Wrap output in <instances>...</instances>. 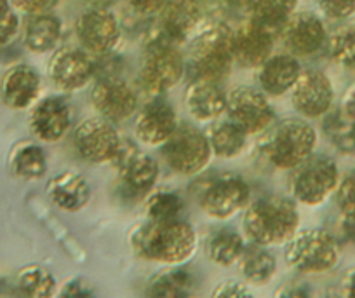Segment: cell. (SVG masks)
<instances>
[{
    "label": "cell",
    "instance_id": "obj_1",
    "mask_svg": "<svg viewBox=\"0 0 355 298\" xmlns=\"http://www.w3.org/2000/svg\"><path fill=\"white\" fill-rule=\"evenodd\" d=\"M129 245L139 258L176 267L193 258L199 246V235L196 227L182 218L171 222L146 220L132 229Z\"/></svg>",
    "mask_w": 355,
    "mask_h": 298
},
{
    "label": "cell",
    "instance_id": "obj_2",
    "mask_svg": "<svg viewBox=\"0 0 355 298\" xmlns=\"http://www.w3.org/2000/svg\"><path fill=\"white\" fill-rule=\"evenodd\" d=\"M242 224L252 245L268 248L286 245L300 231V213L293 199L265 195L248 204Z\"/></svg>",
    "mask_w": 355,
    "mask_h": 298
},
{
    "label": "cell",
    "instance_id": "obj_3",
    "mask_svg": "<svg viewBox=\"0 0 355 298\" xmlns=\"http://www.w3.org/2000/svg\"><path fill=\"white\" fill-rule=\"evenodd\" d=\"M234 63V30L227 25H211L196 37L190 51L193 78L220 84L230 75Z\"/></svg>",
    "mask_w": 355,
    "mask_h": 298
},
{
    "label": "cell",
    "instance_id": "obj_4",
    "mask_svg": "<svg viewBox=\"0 0 355 298\" xmlns=\"http://www.w3.org/2000/svg\"><path fill=\"white\" fill-rule=\"evenodd\" d=\"M317 133L305 119H284L272 129L266 140L265 156L279 169H296L313 156Z\"/></svg>",
    "mask_w": 355,
    "mask_h": 298
},
{
    "label": "cell",
    "instance_id": "obj_5",
    "mask_svg": "<svg viewBox=\"0 0 355 298\" xmlns=\"http://www.w3.org/2000/svg\"><path fill=\"white\" fill-rule=\"evenodd\" d=\"M286 262L302 274L329 272L340 262L336 238L324 229L298 231L284 248Z\"/></svg>",
    "mask_w": 355,
    "mask_h": 298
},
{
    "label": "cell",
    "instance_id": "obj_6",
    "mask_svg": "<svg viewBox=\"0 0 355 298\" xmlns=\"http://www.w3.org/2000/svg\"><path fill=\"white\" fill-rule=\"evenodd\" d=\"M185 74V60L178 49V44L157 33L148 40L143 56L139 82L146 92L162 96L173 89Z\"/></svg>",
    "mask_w": 355,
    "mask_h": 298
},
{
    "label": "cell",
    "instance_id": "obj_7",
    "mask_svg": "<svg viewBox=\"0 0 355 298\" xmlns=\"http://www.w3.org/2000/svg\"><path fill=\"white\" fill-rule=\"evenodd\" d=\"M340 169L326 156H312L293 169L291 195L303 206H320L336 192Z\"/></svg>",
    "mask_w": 355,
    "mask_h": 298
},
{
    "label": "cell",
    "instance_id": "obj_8",
    "mask_svg": "<svg viewBox=\"0 0 355 298\" xmlns=\"http://www.w3.org/2000/svg\"><path fill=\"white\" fill-rule=\"evenodd\" d=\"M160 149L167 166L183 176L202 173L213 157L207 136L190 124L178 126L174 135Z\"/></svg>",
    "mask_w": 355,
    "mask_h": 298
},
{
    "label": "cell",
    "instance_id": "obj_9",
    "mask_svg": "<svg viewBox=\"0 0 355 298\" xmlns=\"http://www.w3.org/2000/svg\"><path fill=\"white\" fill-rule=\"evenodd\" d=\"M227 112L248 135L263 133L275 121L274 107L265 92L249 85H241L227 94Z\"/></svg>",
    "mask_w": 355,
    "mask_h": 298
},
{
    "label": "cell",
    "instance_id": "obj_10",
    "mask_svg": "<svg viewBox=\"0 0 355 298\" xmlns=\"http://www.w3.org/2000/svg\"><path fill=\"white\" fill-rule=\"evenodd\" d=\"M122 136L114 122L100 117L84 119L73 129V147L78 156L91 164L112 163Z\"/></svg>",
    "mask_w": 355,
    "mask_h": 298
},
{
    "label": "cell",
    "instance_id": "obj_11",
    "mask_svg": "<svg viewBox=\"0 0 355 298\" xmlns=\"http://www.w3.org/2000/svg\"><path fill=\"white\" fill-rule=\"evenodd\" d=\"M249 199V185L242 178L227 174L204 188L200 194V208L213 220H230L248 208Z\"/></svg>",
    "mask_w": 355,
    "mask_h": 298
},
{
    "label": "cell",
    "instance_id": "obj_12",
    "mask_svg": "<svg viewBox=\"0 0 355 298\" xmlns=\"http://www.w3.org/2000/svg\"><path fill=\"white\" fill-rule=\"evenodd\" d=\"M75 33L89 53L110 54L121 39V25L110 8H91L82 13L75 23Z\"/></svg>",
    "mask_w": 355,
    "mask_h": 298
},
{
    "label": "cell",
    "instance_id": "obj_13",
    "mask_svg": "<svg viewBox=\"0 0 355 298\" xmlns=\"http://www.w3.org/2000/svg\"><path fill=\"white\" fill-rule=\"evenodd\" d=\"M91 104L110 122L129 121L138 112V92L122 77L98 78L91 89Z\"/></svg>",
    "mask_w": 355,
    "mask_h": 298
},
{
    "label": "cell",
    "instance_id": "obj_14",
    "mask_svg": "<svg viewBox=\"0 0 355 298\" xmlns=\"http://www.w3.org/2000/svg\"><path fill=\"white\" fill-rule=\"evenodd\" d=\"M291 104L303 119L326 117L334 104L333 82L320 70H302L291 89Z\"/></svg>",
    "mask_w": 355,
    "mask_h": 298
},
{
    "label": "cell",
    "instance_id": "obj_15",
    "mask_svg": "<svg viewBox=\"0 0 355 298\" xmlns=\"http://www.w3.org/2000/svg\"><path fill=\"white\" fill-rule=\"evenodd\" d=\"M47 75L58 89L73 92L94 78V60L80 47H60L47 63Z\"/></svg>",
    "mask_w": 355,
    "mask_h": 298
},
{
    "label": "cell",
    "instance_id": "obj_16",
    "mask_svg": "<svg viewBox=\"0 0 355 298\" xmlns=\"http://www.w3.org/2000/svg\"><path fill=\"white\" fill-rule=\"evenodd\" d=\"M28 126L32 135L42 143H56L67 136L71 126L70 105L61 96L39 98L30 108Z\"/></svg>",
    "mask_w": 355,
    "mask_h": 298
},
{
    "label": "cell",
    "instance_id": "obj_17",
    "mask_svg": "<svg viewBox=\"0 0 355 298\" xmlns=\"http://www.w3.org/2000/svg\"><path fill=\"white\" fill-rule=\"evenodd\" d=\"M42 77L26 63L9 67L0 77V101L11 110H28L39 101Z\"/></svg>",
    "mask_w": 355,
    "mask_h": 298
},
{
    "label": "cell",
    "instance_id": "obj_18",
    "mask_svg": "<svg viewBox=\"0 0 355 298\" xmlns=\"http://www.w3.org/2000/svg\"><path fill=\"white\" fill-rule=\"evenodd\" d=\"M178 126L180 122L174 108L160 96H153L136 115V138L143 145L162 147L174 135Z\"/></svg>",
    "mask_w": 355,
    "mask_h": 298
},
{
    "label": "cell",
    "instance_id": "obj_19",
    "mask_svg": "<svg viewBox=\"0 0 355 298\" xmlns=\"http://www.w3.org/2000/svg\"><path fill=\"white\" fill-rule=\"evenodd\" d=\"M282 40L295 56H312L327 42V32L322 19L309 11L295 13L281 28Z\"/></svg>",
    "mask_w": 355,
    "mask_h": 298
},
{
    "label": "cell",
    "instance_id": "obj_20",
    "mask_svg": "<svg viewBox=\"0 0 355 298\" xmlns=\"http://www.w3.org/2000/svg\"><path fill=\"white\" fill-rule=\"evenodd\" d=\"M274 30L249 19L234 32V60L244 68H258L272 56Z\"/></svg>",
    "mask_w": 355,
    "mask_h": 298
},
{
    "label": "cell",
    "instance_id": "obj_21",
    "mask_svg": "<svg viewBox=\"0 0 355 298\" xmlns=\"http://www.w3.org/2000/svg\"><path fill=\"white\" fill-rule=\"evenodd\" d=\"M46 194L58 210L67 211V213H77L87 206L93 190L84 174L73 169H67L47 181Z\"/></svg>",
    "mask_w": 355,
    "mask_h": 298
},
{
    "label": "cell",
    "instance_id": "obj_22",
    "mask_svg": "<svg viewBox=\"0 0 355 298\" xmlns=\"http://www.w3.org/2000/svg\"><path fill=\"white\" fill-rule=\"evenodd\" d=\"M185 107L193 121L211 124L227 112V94L218 82L193 78L185 91Z\"/></svg>",
    "mask_w": 355,
    "mask_h": 298
},
{
    "label": "cell",
    "instance_id": "obj_23",
    "mask_svg": "<svg viewBox=\"0 0 355 298\" xmlns=\"http://www.w3.org/2000/svg\"><path fill=\"white\" fill-rule=\"evenodd\" d=\"M300 74L302 65L295 54H272L261 67H258L259 89L266 96H282L291 91Z\"/></svg>",
    "mask_w": 355,
    "mask_h": 298
},
{
    "label": "cell",
    "instance_id": "obj_24",
    "mask_svg": "<svg viewBox=\"0 0 355 298\" xmlns=\"http://www.w3.org/2000/svg\"><path fill=\"white\" fill-rule=\"evenodd\" d=\"M160 15L159 33L174 44H180L199 25L200 6L197 0H167Z\"/></svg>",
    "mask_w": 355,
    "mask_h": 298
},
{
    "label": "cell",
    "instance_id": "obj_25",
    "mask_svg": "<svg viewBox=\"0 0 355 298\" xmlns=\"http://www.w3.org/2000/svg\"><path fill=\"white\" fill-rule=\"evenodd\" d=\"M119 173H121V185L125 194L131 195V197H145L155 187L160 167L153 157L138 150L119 169Z\"/></svg>",
    "mask_w": 355,
    "mask_h": 298
},
{
    "label": "cell",
    "instance_id": "obj_26",
    "mask_svg": "<svg viewBox=\"0 0 355 298\" xmlns=\"http://www.w3.org/2000/svg\"><path fill=\"white\" fill-rule=\"evenodd\" d=\"M61 35H63V23L51 13L28 15L26 22L23 23V42L32 53L44 54L56 51Z\"/></svg>",
    "mask_w": 355,
    "mask_h": 298
},
{
    "label": "cell",
    "instance_id": "obj_27",
    "mask_svg": "<svg viewBox=\"0 0 355 298\" xmlns=\"http://www.w3.org/2000/svg\"><path fill=\"white\" fill-rule=\"evenodd\" d=\"M8 167L19 180H40L47 173L46 150L35 142L16 143L11 152H9Z\"/></svg>",
    "mask_w": 355,
    "mask_h": 298
},
{
    "label": "cell",
    "instance_id": "obj_28",
    "mask_svg": "<svg viewBox=\"0 0 355 298\" xmlns=\"http://www.w3.org/2000/svg\"><path fill=\"white\" fill-rule=\"evenodd\" d=\"M196 291L193 276L182 265L169 267L155 274L145 290L146 298H192Z\"/></svg>",
    "mask_w": 355,
    "mask_h": 298
},
{
    "label": "cell",
    "instance_id": "obj_29",
    "mask_svg": "<svg viewBox=\"0 0 355 298\" xmlns=\"http://www.w3.org/2000/svg\"><path fill=\"white\" fill-rule=\"evenodd\" d=\"M206 136L213 156L220 159H235L244 152L249 135L230 119L213 122Z\"/></svg>",
    "mask_w": 355,
    "mask_h": 298
},
{
    "label": "cell",
    "instance_id": "obj_30",
    "mask_svg": "<svg viewBox=\"0 0 355 298\" xmlns=\"http://www.w3.org/2000/svg\"><path fill=\"white\" fill-rule=\"evenodd\" d=\"M16 288L23 298H53L58 291V281L47 267L32 263L18 272Z\"/></svg>",
    "mask_w": 355,
    "mask_h": 298
},
{
    "label": "cell",
    "instance_id": "obj_31",
    "mask_svg": "<svg viewBox=\"0 0 355 298\" xmlns=\"http://www.w3.org/2000/svg\"><path fill=\"white\" fill-rule=\"evenodd\" d=\"M206 251L211 262L216 263V265L232 267L234 263L241 262L242 255H244V238L232 229H221L211 235Z\"/></svg>",
    "mask_w": 355,
    "mask_h": 298
},
{
    "label": "cell",
    "instance_id": "obj_32",
    "mask_svg": "<svg viewBox=\"0 0 355 298\" xmlns=\"http://www.w3.org/2000/svg\"><path fill=\"white\" fill-rule=\"evenodd\" d=\"M241 272L248 283L254 286L268 284L277 274V260L270 251L263 246L254 245L252 248H245L241 258Z\"/></svg>",
    "mask_w": 355,
    "mask_h": 298
},
{
    "label": "cell",
    "instance_id": "obj_33",
    "mask_svg": "<svg viewBox=\"0 0 355 298\" xmlns=\"http://www.w3.org/2000/svg\"><path fill=\"white\" fill-rule=\"evenodd\" d=\"M298 0H251V19L270 30H281L295 15Z\"/></svg>",
    "mask_w": 355,
    "mask_h": 298
},
{
    "label": "cell",
    "instance_id": "obj_34",
    "mask_svg": "<svg viewBox=\"0 0 355 298\" xmlns=\"http://www.w3.org/2000/svg\"><path fill=\"white\" fill-rule=\"evenodd\" d=\"M324 131L338 150L355 152V117H350L336 108L326 115Z\"/></svg>",
    "mask_w": 355,
    "mask_h": 298
},
{
    "label": "cell",
    "instance_id": "obj_35",
    "mask_svg": "<svg viewBox=\"0 0 355 298\" xmlns=\"http://www.w3.org/2000/svg\"><path fill=\"white\" fill-rule=\"evenodd\" d=\"M185 203L183 199L171 190H160L150 194L145 203L146 220L152 222H171L182 218Z\"/></svg>",
    "mask_w": 355,
    "mask_h": 298
},
{
    "label": "cell",
    "instance_id": "obj_36",
    "mask_svg": "<svg viewBox=\"0 0 355 298\" xmlns=\"http://www.w3.org/2000/svg\"><path fill=\"white\" fill-rule=\"evenodd\" d=\"M329 54L338 65L355 67V26H341L331 35Z\"/></svg>",
    "mask_w": 355,
    "mask_h": 298
},
{
    "label": "cell",
    "instance_id": "obj_37",
    "mask_svg": "<svg viewBox=\"0 0 355 298\" xmlns=\"http://www.w3.org/2000/svg\"><path fill=\"white\" fill-rule=\"evenodd\" d=\"M21 30V22L9 0H0V46H8Z\"/></svg>",
    "mask_w": 355,
    "mask_h": 298
},
{
    "label": "cell",
    "instance_id": "obj_38",
    "mask_svg": "<svg viewBox=\"0 0 355 298\" xmlns=\"http://www.w3.org/2000/svg\"><path fill=\"white\" fill-rule=\"evenodd\" d=\"M336 204L343 215H355V173L340 180L336 188Z\"/></svg>",
    "mask_w": 355,
    "mask_h": 298
},
{
    "label": "cell",
    "instance_id": "obj_39",
    "mask_svg": "<svg viewBox=\"0 0 355 298\" xmlns=\"http://www.w3.org/2000/svg\"><path fill=\"white\" fill-rule=\"evenodd\" d=\"M317 4L331 19H345L355 15V0H317Z\"/></svg>",
    "mask_w": 355,
    "mask_h": 298
},
{
    "label": "cell",
    "instance_id": "obj_40",
    "mask_svg": "<svg viewBox=\"0 0 355 298\" xmlns=\"http://www.w3.org/2000/svg\"><path fill=\"white\" fill-rule=\"evenodd\" d=\"M60 298H96V291L82 277H73L63 284L60 290Z\"/></svg>",
    "mask_w": 355,
    "mask_h": 298
},
{
    "label": "cell",
    "instance_id": "obj_41",
    "mask_svg": "<svg viewBox=\"0 0 355 298\" xmlns=\"http://www.w3.org/2000/svg\"><path fill=\"white\" fill-rule=\"evenodd\" d=\"M211 298H256L251 293L245 284L235 283V281H227V283H221L220 286L214 288Z\"/></svg>",
    "mask_w": 355,
    "mask_h": 298
},
{
    "label": "cell",
    "instance_id": "obj_42",
    "mask_svg": "<svg viewBox=\"0 0 355 298\" xmlns=\"http://www.w3.org/2000/svg\"><path fill=\"white\" fill-rule=\"evenodd\" d=\"M9 2L15 6V9H19L26 15H39V13H47L54 0H9Z\"/></svg>",
    "mask_w": 355,
    "mask_h": 298
},
{
    "label": "cell",
    "instance_id": "obj_43",
    "mask_svg": "<svg viewBox=\"0 0 355 298\" xmlns=\"http://www.w3.org/2000/svg\"><path fill=\"white\" fill-rule=\"evenodd\" d=\"M166 4L167 0H129V6L132 8V11L143 16L159 15Z\"/></svg>",
    "mask_w": 355,
    "mask_h": 298
},
{
    "label": "cell",
    "instance_id": "obj_44",
    "mask_svg": "<svg viewBox=\"0 0 355 298\" xmlns=\"http://www.w3.org/2000/svg\"><path fill=\"white\" fill-rule=\"evenodd\" d=\"M275 298H310L309 291L298 284H286V286L279 288L275 293Z\"/></svg>",
    "mask_w": 355,
    "mask_h": 298
},
{
    "label": "cell",
    "instance_id": "obj_45",
    "mask_svg": "<svg viewBox=\"0 0 355 298\" xmlns=\"http://www.w3.org/2000/svg\"><path fill=\"white\" fill-rule=\"evenodd\" d=\"M343 215V213H341ZM341 234L348 242L355 245V215H343L341 217Z\"/></svg>",
    "mask_w": 355,
    "mask_h": 298
},
{
    "label": "cell",
    "instance_id": "obj_46",
    "mask_svg": "<svg viewBox=\"0 0 355 298\" xmlns=\"http://www.w3.org/2000/svg\"><path fill=\"white\" fill-rule=\"evenodd\" d=\"M340 110L345 112L347 115H350V117H355V88L347 92V96H345L343 101H341L340 105Z\"/></svg>",
    "mask_w": 355,
    "mask_h": 298
},
{
    "label": "cell",
    "instance_id": "obj_47",
    "mask_svg": "<svg viewBox=\"0 0 355 298\" xmlns=\"http://www.w3.org/2000/svg\"><path fill=\"white\" fill-rule=\"evenodd\" d=\"M343 295L345 298H355V269L348 270L343 277Z\"/></svg>",
    "mask_w": 355,
    "mask_h": 298
},
{
    "label": "cell",
    "instance_id": "obj_48",
    "mask_svg": "<svg viewBox=\"0 0 355 298\" xmlns=\"http://www.w3.org/2000/svg\"><path fill=\"white\" fill-rule=\"evenodd\" d=\"M85 2H89L93 8H110L115 0H85Z\"/></svg>",
    "mask_w": 355,
    "mask_h": 298
}]
</instances>
